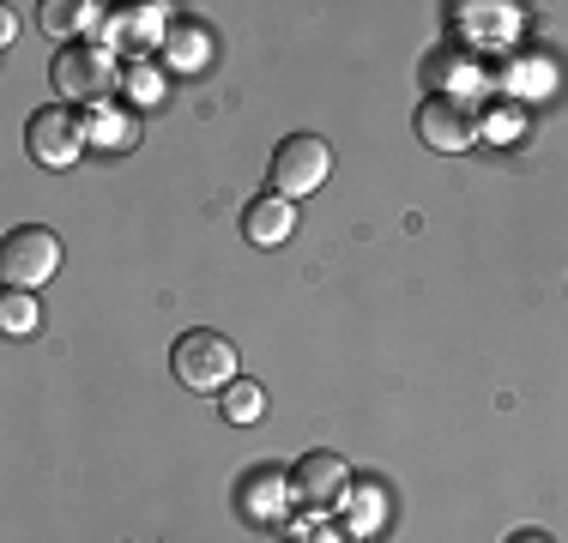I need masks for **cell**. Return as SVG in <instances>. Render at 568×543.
Here are the masks:
<instances>
[{"label":"cell","mask_w":568,"mask_h":543,"mask_svg":"<svg viewBox=\"0 0 568 543\" xmlns=\"http://www.w3.org/2000/svg\"><path fill=\"white\" fill-rule=\"evenodd\" d=\"M61 272V236L43 224H19L7 242H0V278L7 290H43L49 278Z\"/></svg>","instance_id":"obj_1"},{"label":"cell","mask_w":568,"mask_h":543,"mask_svg":"<svg viewBox=\"0 0 568 543\" xmlns=\"http://www.w3.org/2000/svg\"><path fill=\"white\" fill-rule=\"evenodd\" d=\"M170 369L182 387H194V392H224L230 380H236V345H230L224 332H182L170 345Z\"/></svg>","instance_id":"obj_2"},{"label":"cell","mask_w":568,"mask_h":543,"mask_svg":"<svg viewBox=\"0 0 568 543\" xmlns=\"http://www.w3.org/2000/svg\"><path fill=\"white\" fill-rule=\"evenodd\" d=\"M327 175H333V145L327 140H315V133H291V140H278V152H273V194L303 199V194H315Z\"/></svg>","instance_id":"obj_3"},{"label":"cell","mask_w":568,"mask_h":543,"mask_svg":"<svg viewBox=\"0 0 568 543\" xmlns=\"http://www.w3.org/2000/svg\"><path fill=\"white\" fill-rule=\"evenodd\" d=\"M85 121L73 115V109H37L31 127H24V152H31L43 170H73L79 157H85Z\"/></svg>","instance_id":"obj_4"},{"label":"cell","mask_w":568,"mask_h":543,"mask_svg":"<svg viewBox=\"0 0 568 543\" xmlns=\"http://www.w3.org/2000/svg\"><path fill=\"white\" fill-rule=\"evenodd\" d=\"M417 140L436 145V152H471V140H478V115H471V103L459 98H424L417 109Z\"/></svg>","instance_id":"obj_5"},{"label":"cell","mask_w":568,"mask_h":543,"mask_svg":"<svg viewBox=\"0 0 568 543\" xmlns=\"http://www.w3.org/2000/svg\"><path fill=\"white\" fill-rule=\"evenodd\" d=\"M55 91L67 103H103L115 91V66L103 61L98 49H61L55 54Z\"/></svg>","instance_id":"obj_6"},{"label":"cell","mask_w":568,"mask_h":543,"mask_svg":"<svg viewBox=\"0 0 568 543\" xmlns=\"http://www.w3.org/2000/svg\"><path fill=\"white\" fill-rule=\"evenodd\" d=\"M345 483H351V465L339 453H303L291 471L296 501H308V508H333V501L345 495Z\"/></svg>","instance_id":"obj_7"},{"label":"cell","mask_w":568,"mask_h":543,"mask_svg":"<svg viewBox=\"0 0 568 543\" xmlns=\"http://www.w3.org/2000/svg\"><path fill=\"white\" fill-rule=\"evenodd\" d=\"M242 236L254 242V248H278V242L296 236V206L284 194H261L242 206Z\"/></svg>","instance_id":"obj_8"},{"label":"cell","mask_w":568,"mask_h":543,"mask_svg":"<svg viewBox=\"0 0 568 543\" xmlns=\"http://www.w3.org/2000/svg\"><path fill=\"white\" fill-rule=\"evenodd\" d=\"M219 404H224L230 423H261V417H266V392L254 387V380H230Z\"/></svg>","instance_id":"obj_9"},{"label":"cell","mask_w":568,"mask_h":543,"mask_svg":"<svg viewBox=\"0 0 568 543\" xmlns=\"http://www.w3.org/2000/svg\"><path fill=\"white\" fill-rule=\"evenodd\" d=\"M37 320H43V308H37L31 290H7V296H0V326H7V332H37Z\"/></svg>","instance_id":"obj_10"},{"label":"cell","mask_w":568,"mask_h":543,"mask_svg":"<svg viewBox=\"0 0 568 543\" xmlns=\"http://www.w3.org/2000/svg\"><path fill=\"white\" fill-rule=\"evenodd\" d=\"M12 37H19V7L0 12V43H12Z\"/></svg>","instance_id":"obj_11"},{"label":"cell","mask_w":568,"mask_h":543,"mask_svg":"<svg viewBox=\"0 0 568 543\" xmlns=\"http://www.w3.org/2000/svg\"><path fill=\"white\" fill-rule=\"evenodd\" d=\"M49 12V31H67V24H73V7H43Z\"/></svg>","instance_id":"obj_12"},{"label":"cell","mask_w":568,"mask_h":543,"mask_svg":"<svg viewBox=\"0 0 568 543\" xmlns=\"http://www.w3.org/2000/svg\"><path fill=\"white\" fill-rule=\"evenodd\" d=\"M508 543H550V537H545V532H514Z\"/></svg>","instance_id":"obj_13"}]
</instances>
